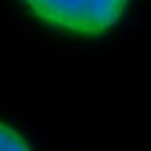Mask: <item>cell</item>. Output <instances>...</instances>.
I'll use <instances>...</instances> for the list:
<instances>
[{"mask_svg": "<svg viewBox=\"0 0 151 151\" xmlns=\"http://www.w3.org/2000/svg\"><path fill=\"white\" fill-rule=\"evenodd\" d=\"M0 151H32V146L18 128L0 121Z\"/></svg>", "mask_w": 151, "mask_h": 151, "instance_id": "2", "label": "cell"}, {"mask_svg": "<svg viewBox=\"0 0 151 151\" xmlns=\"http://www.w3.org/2000/svg\"><path fill=\"white\" fill-rule=\"evenodd\" d=\"M43 23L73 36H101L123 18L130 0H22Z\"/></svg>", "mask_w": 151, "mask_h": 151, "instance_id": "1", "label": "cell"}]
</instances>
